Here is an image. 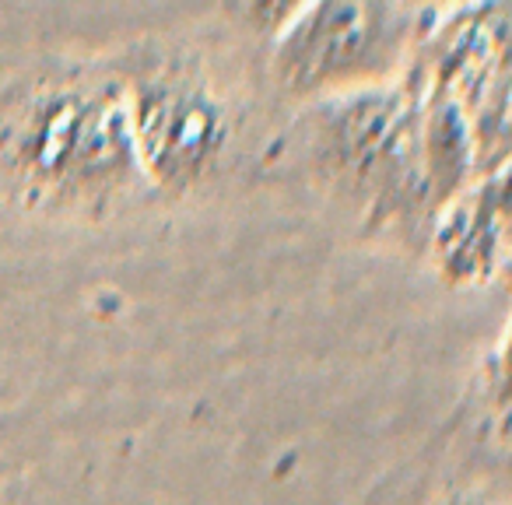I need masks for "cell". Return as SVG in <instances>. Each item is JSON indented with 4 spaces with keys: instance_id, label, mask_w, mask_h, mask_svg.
Listing matches in <instances>:
<instances>
[{
    "instance_id": "3957f363",
    "label": "cell",
    "mask_w": 512,
    "mask_h": 505,
    "mask_svg": "<svg viewBox=\"0 0 512 505\" xmlns=\"http://www.w3.org/2000/svg\"><path fill=\"white\" fill-rule=\"evenodd\" d=\"M127 88L137 162L158 193H190L214 176L235 137L228 99L204 57L172 39H141L113 60Z\"/></svg>"
},
{
    "instance_id": "8992f818",
    "label": "cell",
    "mask_w": 512,
    "mask_h": 505,
    "mask_svg": "<svg viewBox=\"0 0 512 505\" xmlns=\"http://www.w3.org/2000/svg\"><path fill=\"white\" fill-rule=\"evenodd\" d=\"M509 169L477 176L442 207L428 228V253L449 285H488L509 260Z\"/></svg>"
},
{
    "instance_id": "7a4b0ae2",
    "label": "cell",
    "mask_w": 512,
    "mask_h": 505,
    "mask_svg": "<svg viewBox=\"0 0 512 505\" xmlns=\"http://www.w3.org/2000/svg\"><path fill=\"white\" fill-rule=\"evenodd\" d=\"M306 144L320 179L379 228L428 235L435 218L425 165V92L411 71L393 85L309 102Z\"/></svg>"
},
{
    "instance_id": "52a82bcc",
    "label": "cell",
    "mask_w": 512,
    "mask_h": 505,
    "mask_svg": "<svg viewBox=\"0 0 512 505\" xmlns=\"http://www.w3.org/2000/svg\"><path fill=\"white\" fill-rule=\"evenodd\" d=\"M439 505H495V502H484V498H474V495H456V498H446Z\"/></svg>"
},
{
    "instance_id": "277c9868",
    "label": "cell",
    "mask_w": 512,
    "mask_h": 505,
    "mask_svg": "<svg viewBox=\"0 0 512 505\" xmlns=\"http://www.w3.org/2000/svg\"><path fill=\"white\" fill-rule=\"evenodd\" d=\"M439 8L320 0L274 29L271 81L292 102H323L404 78Z\"/></svg>"
},
{
    "instance_id": "5b68a950",
    "label": "cell",
    "mask_w": 512,
    "mask_h": 505,
    "mask_svg": "<svg viewBox=\"0 0 512 505\" xmlns=\"http://www.w3.org/2000/svg\"><path fill=\"white\" fill-rule=\"evenodd\" d=\"M407 71L446 95L470 127L477 176L505 169L509 151V4L435 11Z\"/></svg>"
},
{
    "instance_id": "6da1fadb",
    "label": "cell",
    "mask_w": 512,
    "mask_h": 505,
    "mask_svg": "<svg viewBox=\"0 0 512 505\" xmlns=\"http://www.w3.org/2000/svg\"><path fill=\"white\" fill-rule=\"evenodd\" d=\"M151 190L127 88L106 57L43 53L0 85V193L50 218H106Z\"/></svg>"
}]
</instances>
